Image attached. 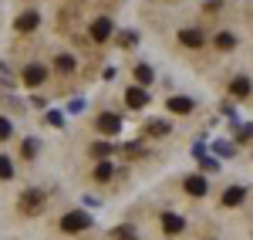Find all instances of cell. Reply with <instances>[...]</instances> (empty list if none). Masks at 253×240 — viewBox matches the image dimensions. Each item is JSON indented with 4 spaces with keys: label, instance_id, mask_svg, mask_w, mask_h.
<instances>
[{
    "label": "cell",
    "instance_id": "obj_7",
    "mask_svg": "<svg viewBox=\"0 0 253 240\" xmlns=\"http://www.w3.org/2000/svg\"><path fill=\"white\" fill-rule=\"evenodd\" d=\"M243 200H247V190H243V186H230V190L223 193V206H240Z\"/></svg>",
    "mask_w": 253,
    "mask_h": 240
},
{
    "label": "cell",
    "instance_id": "obj_19",
    "mask_svg": "<svg viewBox=\"0 0 253 240\" xmlns=\"http://www.w3.org/2000/svg\"><path fill=\"white\" fill-rule=\"evenodd\" d=\"M135 78H138V85H149V81H152V68L138 64V68H135Z\"/></svg>",
    "mask_w": 253,
    "mask_h": 240
},
{
    "label": "cell",
    "instance_id": "obj_18",
    "mask_svg": "<svg viewBox=\"0 0 253 240\" xmlns=\"http://www.w3.org/2000/svg\"><path fill=\"white\" fill-rule=\"evenodd\" d=\"M95 180H98V183L112 180V162H101V166H98V169H95Z\"/></svg>",
    "mask_w": 253,
    "mask_h": 240
},
{
    "label": "cell",
    "instance_id": "obj_20",
    "mask_svg": "<svg viewBox=\"0 0 253 240\" xmlns=\"http://www.w3.org/2000/svg\"><path fill=\"white\" fill-rule=\"evenodd\" d=\"M10 176H14V166L7 156H0V180H10Z\"/></svg>",
    "mask_w": 253,
    "mask_h": 240
},
{
    "label": "cell",
    "instance_id": "obj_16",
    "mask_svg": "<svg viewBox=\"0 0 253 240\" xmlns=\"http://www.w3.org/2000/svg\"><path fill=\"white\" fill-rule=\"evenodd\" d=\"M169 129H172V125H169V122H162V119L149 122V132H152V136H169Z\"/></svg>",
    "mask_w": 253,
    "mask_h": 240
},
{
    "label": "cell",
    "instance_id": "obj_13",
    "mask_svg": "<svg viewBox=\"0 0 253 240\" xmlns=\"http://www.w3.org/2000/svg\"><path fill=\"white\" fill-rule=\"evenodd\" d=\"M186 193L203 196V193H206V180H203V176H189V180H186Z\"/></svg>",
    "mask_w": 253,
    "mask_h": 240
},
{
    "label": "cell",
    "instance_id": "obj_8",
    "mask_svg": "<svg viewBox=\"0 0 253 240\" xmlns=\"http://www.w3.org/2000/svg\"><path fill=\"white\" fill-rule=\"evenodd\" d=\"M38 24H41V17L34 14V10H27V14H20V17H17V31H20V34H27V31H34Z\"/></svg>",
    "mask_w": 253,
    "mask_h": 240
},
{
    "label": "cell",
    "instance_id": "obj_4",
    "mask_svg": "<svg viewBox=\"0 0 253 240\" xmlns=\"http://www.w3.org/2000/svg\"><path fill=\"white\" fill-rule=\"evenodd\" d=\"M91 38H95L98 44H101V41H108V38H112V20H108V17H98L95 24H91Z\"/></svg>",
    "mask_w": 253,
    "mask_h": 240
},
{
    "label": "cell",
    "instance_id": "obj_6",
    "mask_svg": "<svg viewBox=\"0 0 253 240\" xmlns=\"http://www.w3.org/2000/svg\"><path fill=\"white\" fill-rule=\"evenodd\" d=\"M44 78H47V71H44L41 64H27V68H24V81H27L31 88H34V85H41Z\"/></svg>",
    "mask_w": 253,
    "mask_h": 240
},
{
    "label": "cell",
    "instance_id": "obj_10",
    "mask_svg": "<svg viewBox=\"0 0 253 240\" xmlns=\"http://www.w3.org/2000/svg\"><path fill=\"white\" fill-rule=\"evenodd\" d=\"M179 41H182L186 48H203V31H193V27H189V31L179 34Z\"/></svg>",
    "mask_w": 253,
    "mask_h": 240
},
{
    "label": "cell",
    "instance_id": "obj_15",
    "mask_svg": "<svg viewBox=\"0 0 253 240\" xmlns=\"http://www.w3.org/2000/svg\"><path fill=\"white\" fill-rule=\"evenodd\" d=\"M54 68H58V71H75V58H71V54H58V58H54Z\"/></svg>",
    "mask_w": 253,
    "mask_h": 240
},
{
    "label": "cell",
    "instance_id": "obj_17",
    "mask_svg": "<svg viewBox=\"0 0 253 240\" xmlns=\"http://www.w3.org/2000/svg\"><path fill=\"white\" fill-rule=\"evenodd\" d=\"M112 240H135V230L132 227H118V230H112Z\"/></svg>",
    "mask_w": 253,
    "mask_h": 240
},
{
    "label": "cell",
    "instance_id": "obj_9",
    "mask_svg": "<svg viewBox=\"0 0 253 240\" xmlns=\"http://www.w3.org/2000/svg\"><path fill=\"white\" fill-rule=\"evenodd\" d=\"M125 101H128L132 108H142V105H149V95H145V88H128V92H125Z\"/></svg>",
    "mask_w": 253,
    "mask_h": 240
},
{
    "label": "cell",
    "instance_id": "obj_11",
    "mask_svg": "<svg viewBox=\"0 0 253 240\" xmlns=\"http://www.w3.org/2000/svg\"><path fill=\"white\" fill-rule=\"evenodd\" d=\"M182 227H186V223H182V217H175V213H166V217H162V230H166V234H179Z\"/></svg>",
    "mask_w": 253,
    "mask_h": 240
},
{
    "label": "cell",
    "instance_id": "obj_23",
    "mask_svg": "<svg viewBox=\"0 0 253 240\" xmlns=\"http://www.w3.org/2000/svg\"><path fill=\"white\" fill-rule=\"evenodd\" d=\"M10 132H14V129H10V122L0 119V139H10Z\"/></svg>",
    "mask_w": 253,
    "mask_h": 240
},
{
    "label": "cell",
    "instance_id": "obj_21",
    "mask_svg": "<svg viewBox=\"0 0 253 240\" xmlns=\"http://www.w3.org/2000/svg\"><path fill=\"white\" fill-rule=\"evenodd\" d=\"M34 152H38V142L27 139V142H24V156H27V159H34Z\"/></svg>",
    "mask_w": 253,
    "mask_h": 240
},
{
    "label": "cell",
    "instance_id": "obj_2",
    "mask_svg": "<svg viewBox=\"0 0 253 240\" xmlns=\"http://www.w3.org/2000/svg\"><path fill=\"white\" fill-rule=\"evenodd\" d=\"M95 129L101 132V136H118V129H122V119H118V115H112V112H105V115H98Z\"/></svg>",
    "mask_w": 253,
    "mask_h": 240
},
{
    "label": "cell",
    "instance_id": "obj_5",
    "mask_svg": "<svg viewBox=\"0 0 253 240\" xmlns=\"http://www.w3.org/2000/svg\"><path fill=\"white\" fill-rule=\"evenodd\" d=\"M169 112H175V115H189V112H193V98H186V95L169 98Z\"/></svg>",
    "mask_w": 253,
    "mask_h": 240
},
{
    "label": "cell",
    "instance_id": "obj_3",
    "mask_svg": "<svg viewBox=\"0 0 253 240\" xmlns=\"http://www.w3.org/2000/svg\"><path fill=\"white\" fill-rule=\"evenodd\" d=\"M41 203H44V196H41L38 190H27V193L20 196V210H24V213H41Z\"/></svg>",
    "mask_w": 253,
    "mask_h": 240
},
{
    "label": "cell",
    "instance_id": "obj_12",
    "mask_svg": "<svg viewBox=\"0 0 253 240\" xmlns=\"http://www.w3.org/2000/svg\"><path fill=\"white\" fill-rule=\"evenodd\" d=\"M230 92H233L236 98L250 95V78H247V75H240V78H233V85H230Z\"/></svg>",
    "mask_w": 253,
    "mask_h": 240
},
{
    "label": "cell",
    "instance_id": "obj_14",
    "mask_svg": "<svg viewBox=\"0 0 253 240\" xmlns=\"http://www.w3.org/2000/svg\"><path fill=\"white\" fill-rule=\"evenodd\" d=\"M233 44H236L233 34H226V31H219V34H216V48H219V51H230Z\"/></svg>",
    "mask_w": 253,
    "mask_h": 240
},
{
    "label": "cell",
    "instance_id": "obj_1",
    "mask_svg": "<svg viewBox=\"0 0 253 240\" xmlns=\"http://www.w3.org/2000/svg\"><path fill=\"white\" fill-rule=\"evenodd\" d=\"M91 227V217L84 213V210H71V213H64V220H61V230L64 234H81V230H88Z\"/></svg>",
    "mask_w": 253,
    "mask_h": 240
},
{
    "label": "cell",
    "instance_id": "obj_22",
    "mask_svg": "<svg viewBox=\"0 0 253 240\" xmlns=\"http://www.w3.org/2000/svg\"><path fill=\"white\" fill-rule=\"evenodd\" d=\"M91 152H95V156H112V145H105V142H98V145H91Z\"/></svg>",
    "mask_w": 253,
    "mask_h": 240
}]
</instances>
